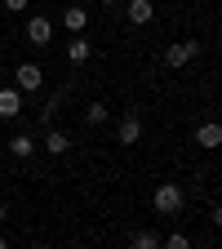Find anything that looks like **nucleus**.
Instances as JSON below:
<instances>
[{
  "label": "nucleus",
  "instance_id": "4",
  "mask_svg": "<svg viewBox=\"0 0 222 249\" xmlns=\"http://www.w3.org/2000/svg\"><path fill=\"white\" fill-rule=\"evenodd\" d=\"M14 85H18L22 93H36V89L45 85V71L36 67V62H18V67H14Z\"/></svg>",
  "mask_w": 222,
  "mask_h": 249
},
{
  "label": "nucleus",
  "instance_id": "9",
  "mask_svg": "<svg viewBox=\"0 0 222 249\" xmlns=\"http://www.w3.org/2000/svg\"><path fill=\"white\" fill-rule=\"evenodd\" d=\"M9 151L18 156V160H31L40 147H36V138H31V134H14V138H9Z\"/></svg>",
  "mask_w": 222,
  "mask_h": 249
},
{
  "label": "nucleus",
  "instance_id": "3",
  "mask_svg": "<svg viewBox=\"0 0 222 249\" xmlns=\"http://www.w3.org/2000/svg\"><path fill=\"white\" fill-rule=\"evenodd\" d=\"M116 142H120V147H138V142H142V116H138V111H124V116L116 120Z\"/></svg>",
  "mask_w": 222,
  "mask_h": 249
},
{
  "label": "nucleus",
  "instance_id": "16",
  "mask_svg": "<svg viewBox=\"0 0 222 249\" xmlns=\"http://www.w3.org/2000/svg\"><path fill=\"white\" fill-rule=\"evenodd\" d=\"M209 223H213V227L222 231V205H213V213H209Z\"/></svg>",
  "mask_w": 222,
  "mask_h": 249
},
{
  "label": "nucleus",
  "instance_id": "13",
  "mask_svg": "<svg viewBox=\"0 0 222 249\" xmlns=\"http://www.w3.org/2000/svg\"><path fill=\"white\" fill-rule=\"evenodd\" d=\"M129 245H134V249H160V231H134Z\"/></svg>",
  "mask_w": 222,
  "mask_h": 249
},
{
  "label": "nucleus",
  "instance_id": "11",
  "mask_svg": "<svg viewBox=\"0 0 222 249\" xmlns=\"http://www.w3.org/2000/svg\"><path fill=\"white\" fill-rule=\"evenodd\" d=\"M45 151L49 156H67L71 151V138L62 134V129H45Z\"/></svg>",
  "mask_w": 222,
  "mask_h": 249
},
{
  "label": "nucleus",
  "instance_id": "15",
  "mask_svg": "<svg viewBox=\"0 0 222 249\" xmlns=\"http://www.w3.org/2000/svg\"><path fill=\"white\" fill-rule=\"evenodd\" d=\"M160 245H169V249H191V236H182V231H169V236H160Z\"/></svg>",
  "mask_w": 222,
  "mask_h": 249
},
{
  "label": "nucleus",
  "instance_id": "17",
  "mask_svg": "<svg viewBox=\"0 0 222 249\" xmlns=\"http://www.w3.org/2000/svg\"><path fill=\"white\" fill-rule=\"evenodd\" d=\"M0 5H5V9H14V14H18V9H27V0H0Z\"/></svg>",
  "mask_w": 222,
  "mask_h": 249
},
{
  "label": "nucleus",
  "instance_id": "2",
  "mask_svg": "<svg viewBox=\"0 0 222 249\" xmlns=\"http://www.w3.org/2000/svg\"><path fill=\"white\" fill-rule=\"evenodd\" d=\"M200 53H205L200 40H169L165 45V62H169V67H187V62L200 58Z\"/></svg>",
  "mask_w": 222,
  "mask_h": 249
},
{
  "label": "nucleus",
  "instance_id": "7",
  "mask_svg": "<svg viewBox=\"0 0 222 249\" xmlns=\"http://www.w3.org/2000/svg\"><path fill=\"white\" fill-rule=\"evenodd\" d=\"M124 14H129L134 27H147V22L155 18V5H151V0H129V5H124Z\"/></svg>",
  "mask_w": 222,
  "mask_h": 249
},
{
  "label": "nucleus",
  "instance_id": "6",
  "mask_svg": "<svg viewBox=\"0 0 222 249\" xmlns=\"http://www.w3.org/2000/svg\"><path fill=\"white\" fill-rule=\"evenodd\" d=\"M14 116H22V89L18 85L0 89V120H14Z\"/></svg>",
  "mask_w": 222,
  "mask_h": 249
},
{
  "label": "nucleus",
  "instance_id": "12",
  "mask_svg": "<svg viewBox=\"0 0 222 249\" xmlns=\"http://www.w3.org/2000/svg\"><path fill=\"white\" fill-rule=\"evenodd\" d=\"M107 120H111V111H107L102 103H89V107H85V124H93V129H98V124H107Z\"/></svg>",
  "mask_w": 222,
  "mask_h": 249
},
{
  "label": "nucleus",
  "instance_id": "14",
  "mask_svg": "<svg viewBox=\"0 0 222 249\" xmlns=\"http://www.w3.org/2000/svg\"><path fill=\"white\" fill-rule=\"evenodd\" d=\"M89 53H93L89 40H71V45H67V58H71V62H89Z\"/></svg>",
  "mask_w": 222,
  "mask_h": 249
},
{
  "label": "nucleus",
  "instance_id": "19",
  "mask_svg": "<svg viewBox=\"0 0 222 249\" xmlns=\"http://www.w3.org/2000/svg\"><path fill=\"white\" fill-rule=\"evenodd\" d=\"M98 5H116V0H98Z\"/></svg>",
  "mask_w": 222,
  "mask_h": 249
},
{
  "label": "nucleus",
  "instance_id": "8",
  "mask_svg": "<svg viewBox=\"0 0 222 249\" xmlns=\"http://www.w3.org/2000/svg\"><path fill=\"white\" fill-rule=\"evenodd\" d=\"M196 142H200V147H209V151H213V147H222V120H205L200 129H196Z\"/></svg>",
  "mask_w": 222,
  "mask_h": 249
},
{
  "label": "nucleus",
  "instance_id": "5",
  "mask_svg": "<svg viewBox=\"0 0 222 249\" xmlns=\"http://www.w3.org/2000/svg\"><path fill=\"white\" fill-rule=\"evenodd\" d=\"M49 40H53V22H49V18H40V14H31V18H27V45L45 49Z\"/></svg>",
  "mask_w": 222,
  "mask_h": 249
},
{
  "label": "nucleus",
  "instance_id": "18",
  "mask_svg": "<svg viewBox=\"0 0 222 249\" xmlns=\"http://www.w3.org/2000/svg\"><path fill=\"white\" fill-rule=\"evenodd\" d=\"M5 218H9V209H5V205H0V223H5Z\"/></svg>",
  "mask_w": 222,
  "mask_h": 249
},
{
  "label": "nucleus",
  "instance_id": "1",
  "mask_svg": "<svg viewBox=\"0 0 222 249\" xmlns=\"http://www.w3.org/2000/svg\"><path fill=\"white\" fill-rule=\"evenodd\" d=\"M182 205H187V192H182L178 182H160V187L151 192V209L160 213V218H178Z\"/></svg>",
  "mask_w": 222,
  "mask_h": 249
},
{
  "label": "nucleus",
  "instance_id": "10",
  "mask_svg": "<svg viewBox=\"0 0 222 249\" xmlns=\"http://www.w3.org/2000/svg\"><path fill=\"white\" fill-rule=\"evenodd\" d=\"M85 22H89V9H80V5H67V9H62V27H67V31H76V36H80Z\"/></svg>",
  "mask_w": 222,
  "mask_h": 249
}]
</instances>
